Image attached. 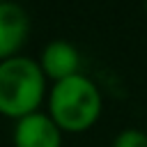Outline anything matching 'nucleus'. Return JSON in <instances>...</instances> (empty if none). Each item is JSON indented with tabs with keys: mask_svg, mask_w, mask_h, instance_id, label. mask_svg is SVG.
<instances>
[{
	"mask_svg": "<svg viewBox=\"0 0 147 147\" xmlns=\"http://www.w3.org/2000/svg\"><path fill=\"white\" fill-rule=\"evenodd\" d=\"M145 11H147V0H145Z\"/></svg>",
	"mask_w": 147,
	"mask_h": 147,
	"instance_id": "obj_7",
	"label": "nucleus"
},
{
	"mask_svg": "<svg viewBox=\"0 0 147 147\" xmlns=\"http://www.w3.org/2000/svg\"><path fill=\"white\" fill-rule=\"evenodd\" d=\"M37 62H39L44 76L51 78L53 83H60L64 78L80 74V53L74 44H69L64 39H55V41L46 44Z\"/></svg>",
	"mask_w": 147,
	"mask_h": 147,
	"instance_id": "obj_5",
	"label": "nucleus"
},
{
	"mask_svg": "<svg viewBox=\"0 0 147 147\" xmlns=\"http://www.w3.org/2000/svg\"><path fill=\"white\" fill-rule=\"evenodd\" d=\"M0 2H7V0H0Z\"/></svg>",
	"mask_w": 147,
	"mask_h": 147,
	"instance_id": "obj_8",
	"label": "nucleus"
},
{
	"mask_svg": "<svg viewBox=\"0 0 147 147\" xmlns=\"http://www.w3.org/2000/svg\"><path fill=\"white\" fill-rule=\"evenodd\" d=\"M46 99V76L37 60L14 55L0 62V115L21 119L39 110Z\"/></svg>",
	"mask_w": 147,
	"mask_h": 147,
	"instance_id": "obj_2",
	"label": "nucleus"
},
{
	"mask_svg": "<svg viewBox=\"0 0 147 147\" xmlns=\"http://www.w3.org/2000/svg\"><path fill=\"white\" fill-rule=\"evenodd\" d=\"M113 147H147V133L140 129H124L115 136Z\"/></svg>",
	"mask_w": 147,
	"mask_h": 147,
	"instance_id": "obj_6",
	"label": "nucleus"
},
{
	"mask_svg": "<svg viewBox=\"0 0 147 147\" xmlns=\"http://www.w3.org/2000/svg\"><path fill=\"white\" fill-rule=\"evenodd\" d=\"M103 110V99L92 78L76 74L53 83L48 92V115L62 133H83L96 124Z\"/></svg>",
	"mask_w": 147,
	"mask_h": 147,
	"instance_id": "obj_1",
	"label": "nucleus"
},
{
	"mask_svg": "<svg viewBox=\"0 0 147 147\" xmlns=\"http://www.w3.org/2000/svg\"><path fill=\"white\" fill-rule=\"evenodd\" d=\"M28 34H30L28 11L11 0L0 2V62L18 55V51L28 41Z\"/></svg>",
	"mask_w": 147,
	"mask_h": 147,
	"instance_id": "obj_4",
	"label": "nucleus"
},
{
	"mask_svg": "<svg viewBox=\"0 0 147 147\" xmlns=\"http://www.w3.org/2000/svg\"><path fill=\"white\" fill-rule=\"evenodd\" d=\"M11 140L14 147H62V131L48 113L37 110L16 119Z\"/></svg>",
	"mask_w": 147,
	"mask_h": 147,
	"instance_id": "obj_3",
	"label": "nucleus"
}]
</instances>
